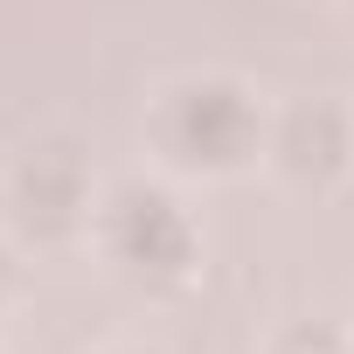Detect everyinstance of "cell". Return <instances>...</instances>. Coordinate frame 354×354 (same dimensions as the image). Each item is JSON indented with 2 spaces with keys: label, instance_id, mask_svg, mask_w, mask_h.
<instances>
[{
  "label": "cell",
  "instance_id": "1",
  "mask_svg": "<svg viewBox=\"0 0 354 354\" xmlns=\"http://www.w3.org/2000/svg\"><path fill=\"white\" fill-rule=\"evenodd\" d=\"M160 139L174 146V160H188V167H236L257 139V111L236 84H181V91H167L160 104Z\"/></svg>",
  "mask_w": 354,
  "mask_h": 354
},
{
  "label": "cell",
  "instance_id": "2",
  "mask_svg": "<svg viewBox=\"0 0 354 354\" xmlns=\"http://www.w3.org/2000/svg\"><path fill=\"white\" fill-rule=\"evenodd\" d=\"M104 243L139 278H181L195 257V230L160 188H118L104 209Z\"/></svg>",
  "mask_w": 354,
  "mask_h": 354
},
{
  "label": "cell",
  "instance_id": "3",
  "mask_svg": "<svg viewBox=\"0 0 354 354\" xmlns=\"http://www.w3.org/2000/svg\"><path fill=\"white\" fill-rule=\"evenodd\" d=\"M15 188H21V216L28 223H42V230H63L77 209H84V181H77V160H63L56 146H42V153H28L21 160V174H15Z\"/></svg>",
  "mask_w": 354,
  "mask_h": 354
},
{
  "label": "cell",
  "instance_id": "4",
  "mask_svg": "<svg viewBox=\"0 0 354 354\" xmlns=\"http://www.w3.org/2000/svg\"><path fill=\"white\" fill-rule=\"evenodd\" d=\"M278 153H285V167H299V174L340 167V153H347L340 111H333V104H292V118L278 125Z\"/></svg>",
  "mask_w": 354,
  "mask_h": 354
},
{
  "label": "cell",
  "instance_id": "5",
  "mask_svg": "<svg viewBox=\"0 0 354 354\" xmlns=\"http://www.w3.org/2000/svg\"><path fill=\"white\" fill-rule=\"evenodd\" d=\"M0 285H8V257H0Z\"/></svg>",
  "mask_w": 354,
  "mask_h": 354
}]
</instances>
